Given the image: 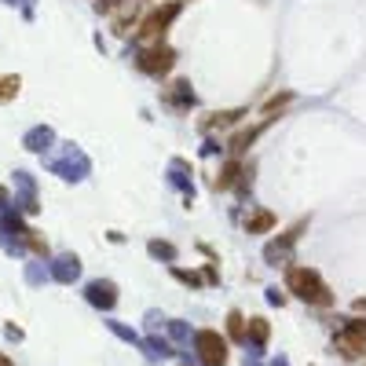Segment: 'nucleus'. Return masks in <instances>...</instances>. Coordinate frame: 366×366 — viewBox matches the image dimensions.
<instances>
[{
	"label": "nucleus",
	"instance_id": "1",
	"mask_svg": "<svg viewBox=\"0 0 366 366\" xmlns=\"http://www.w3.org/2000/svg\"><path fill=\"white\" fill-rule=\"evenodd\" d=\"M286 286H290V293H297L304 304H319V308H330V304H333L330 286L323 282L319 272H311V267H290Z\"/></svg>",
	"mask_w": 366,
	"mask_h": 366
},
{
	"label": "nucleus",
	"instance_id": "2",
	"mask_svg": "<svg viewBox=\"0 0 366 366\" xmlns=\"http://www.w3.org/2000/svg\"><path fill=\"white\" fill-rule=\"evenodd\" d=\"M333 344H337V352L356 359L366 352V323L363 319H341L337 333H333Z\"/></svg>",
	"mask_w": 366,
	"mask_h": 366
},
{
	"label": "nucleus",
	"instance_id": "3",
	"mask_svg": "<svg viewBox=\"0 0 366 366\" xmlns=\"http://www.w3.org/2000/svg\"><path fill=\"white\" fill-rule=\"evenodd\" d=\"M195 352L202 366H227V341L216 330H198L195 333Z\"/></svg>",
	"mask_w": 366,
	"mask_h": 366
},
{
	"label": "nucleus",
	"instance_id": "4",
	"mask_svg": "<svg viewBox=\"0 0 366 366\" xmlns=\"http://www.w3.org/2000/svg\"><path fill=\"white\" fill-rule=\"evenodd\" d=\"M180 15V4L176 0H169V4H162V8H154L147 19L139 22V41H162V34L169 29V22Z\"/></svg>",
	"mask_w": 366,
	"mask_h": 366
},
{
	"label": "nucleus",
	"instance_id": "5",
	"mask_svg": "<svg viewBox=\"0 0 366 366\" xmlns=\"http://www.w3.org/2000/svg\"><path fill=\"white\" fill-rule=\"evenodd\" d=\"M172 62H176V55H172V48H165V44H154V48H147V52H139L136 66H139L143 73H150V77H162V73H169V70H172Z\"/></svg>",
	"mask_w": 366,
	"mask_h": 366
},
{
	"label": "nucleus",
	"instance_id": "6",
	"mask_svg": "<svg viewBox=\"0 0 366 366\" xmlns=\"http://www.w3.org/2000/svg\"><path fill=\"white\" fill-rule=\"evenodd\" d=\"M48 169H52L55 176H62V180H85V172H88V157H85L81 150L66 147V154H62L59 162H48Z\"/></svg>",
	"mask_w": 366,
	"mask_h": 366
},
{
	"label": "nucleus",
	"instance_id": "7",
	"mask_svg": "<svg viewBox=\"0 0 366 366\" xmlns=\"http://www.w3.org/2000/svg\"><path fill=\"white\" fill-rule=\"evenodd\" d=\"M85 297H88V304H95V308L110 311V308L118 304V286L110 282V279H95V282H88V286H85Z\"/></svg>",
	"mask_w": 366,
	"mask_h": 366
},
{
	"label": "nucleus",
	"instance_id": "8",
	"mask_svg": "<svg viewBox=\"0 0 366 366\" xmlns=\"http://www.w3.org/2000/svg\"><path fill=\"white\" fill-rule=\"evenodd\" d=\"M300 231H304V224L290 227V231L279 238V242H272V246L264 249V257L272 260V264H286V260H290V249H293V242H297V234H300Z\"/></svg>",
	"mask_w": 366,
	"mask_h": 366
},
{
	"label": "nucleus",
	"instance_id": "9",
	"mask_svg": "<svg viewBox=\"0 0 366 366\" xmlns=\"http://www.w3.org/2000/svg\"><path fill=\"white\" fill-rule=\"evenodd\" d=\"M15 190H19V205H22V213H37L41 205H37V187H34V176L29 172H15Z\"/></svg>",
	"mask_w": 366,
	"mask_h": 366
},
{
	"label": "nucleus",
	"instance_id": "10",
	"mask_svg": "<svg viewBox=\"0 0 366 366\" xmlns=\"http://www.w3.org/2000/svg\"><path fill=\"white\" fill-rule=\"evenodd\" d=\"M77 275H81V260H77L73 253H62V257H55V264H52V279L55 282L70 286Z\"/></svg>",
	"mask_w": 366,
	"mask_h": 366
},
{
	"label": "nucleus",
	"instance_id": "11",
	"mask_svg": "<svg viewBox=\"0 0 366 366\" xmlns=\"http://www.w3.org/2000/svg\"><path fill=\"white\" fill-rule=\"evenodd\" d=\"M52 143H55V132L48 129V125H37V129H29V132H26L22 147H26V150H34V154H44L48 147H52Z\"/></svg>",
	"mask_w": 366,
	"mask_h": 366
},
{
	"label": "nucleus",
	"instance_id": "12",
	"mask_svg": "<svg viewBox=\"0 0 366 366\" xmlns=\"http://www.w3.org/2000/svg\"><path fill=\"white\" fill-rule=\"evenodd\" d=\"M267 333H272L267 319H249V326H246V344L253 348V356H260V348L267 344Z\"/></svg>",
	"mask_w": 366,
	"mask_h": 366
},
{
	"label": "nucleus",
	"instance_id": "13",
	"mask_svg": "<svg viewBox=\"0 0 366 366\" xmlns=\"http://www.w3.org/2000/svg\"><path fill=\"white\" fill-rule=\"evenodd\" d=\"M165 103H172V106H190V103H195V92H190L187 81H176V85L165 92Z\"/></svg>",
	"mask_w": 366,
	"mask_h": 366
},
{
	"label": "nucleus",
	"instance_id": "14",
	"mask_svg": "<svg viewBox=\"0 0 366 366\" xmlns=\"http://www.w3.org/2000/svg\"><path fill=\"white\" fill-rule=\"evenodd\" d=\"M19 88H22L19 73H0V103H11L19 95Z\"/></svg>",
	"mask_w": 366,
	"mask_h": 366
},
{
	"label": "nucleus",
	"instance_id": "15",
	"mask_svg": "<svg viewBox=\"0 0 366 366\" xmlns=\"http://www.w3.org/2000/svg\"><path fill=\"white\" fill-rule=\"evenodd\" d=\"M272 227H275V216L272 213H253L246 220V231L249 234H260V231H272Z\"/></svg>",
	"mask_w": 366,
	"mask_h": 366
},
{
	"label": "nucleus",
	"instance_id": "16",
	"mask_svg": "<svg viewBox=\"0 0 366 366\" xmlns=\"http://www.w3.org/2000/svg\"><path fill=\"white\" fill-rule=\"evenodd\" d=\"M143 348L154 356V359H165V356H176V348H172L165 337H150V341H143Z\"/></svg>",
	"mask_w": 366,
	"mask_h": 366
},
{
	"label": "nucleus",
	"instance_id": "17",
	"mask_svg": "<svg viewBox=\"0 0 366 366\" xmlns=\"http://www.w3.org/2000/svg\"><path fill=\"white\" fill-rule=\"evenodd\" d=\"M227 333H231V341L246 344V319H242V311H231L227 315Z\"/></svg>",
	"mask_w": 366,
	"mask_h": 366
},
{
	"label": "nucleus",
	"instance_id": "18",
	"mask_svg": "<svg viewBox=\"0 0 366 366\" xmlns=\"http://www.w3.org/2000/svg\"><path fill=\"white\" fill-rule=\"evenodd\" d=\"M22 246H29L37 257H48V242L41 238V231H29V227H26V231H22Z\"/></svg>",
	"mask_w": 366,
	"mask_h": 366
},
{
	"label": "nucleus",
	"instance_id": "19",
	"mask_svg": "<svg viewBox=\"0 0 366 366\" xmlns=\"http://www.w3.org/2000/svg\"><path fill=\"white\" fill-rule=\"evenodd\" d=\"M260 129H264V125H257V129H246V132H238V136L231 139V150H234V154H242V150L249 147V143L260 136Z\"/></svg>",
	"mask_w": 366,
	"mask_h": 366
},
{
	"label": "nucleus",
	"instance_id": "20",
	"mask_svg": "<svg viewBox=\"0 0 366 366\" xmlns=\"http://www.w3.org/2000/svg\"><path fill=\"white\" fill-rule=\"evenodd\" d=\"M110 330H114V333H118L121 341H129V344H139V348H143V341H139V333H136V330L121 326V323H110Z\"/></svg>",
	"mask_w": 366,
	"mask_h": 366
},
{
	"label": "nucleus",
	"instance_id": "21",
	"mask_svg": "<svg viewBox=\"0 0 366 366\" xmlns=\"http://www.w3.org/2000/svg\"><path fill=\"white\" fill-rule=\"evenodd\" d=\"M150 257H162V260H176V249L169 242H150Z\"/></svg>",
	"mask_w": 366,
	"mask_h": 366
},
{
	"label": "nucleus",
	"instance_id": "22",
	"mask_svg": "<svg viewBox=\"0 0 366 366\" xmlns=\"http://www.w3.org/2000/svg\"><path fill=\"white\" fill-rule=\"evenodd\" d=\"M165 330L172 333V337H176V341H183V337H190V330L183 326V323H165Z\"/></svg>",
	"mask_w": 366,
	"mask_h": 366
},
{
	"label": "nucleus",
	"instance_id": "23",
	"mask_svg": "<svg viewBox=\"0 0 366 366\" xmlns=\"http://www.w3.org/2000/svg\"><path fill=\"white\" fill-rule=\"evenodd\" d=\"M172 275H176L180 282H187V286H198V275H195V272H183V267H172Z\"/></svg>",
	"mask_w": 366,
	"mask_h": 366
},
{
	"label": "nucleus",
	"instance_id": "24",
	"mask_svg": "<svg viewBox=\"0 0 366 366\" xmlns=\"http://www.w3.org/2000/svg\"><path fill=\"white\" fill-rule=\"evenodd\" d=\"M4 4H19L26 15H34V0H4Z\"/></svg>",
	"mask_w": 366,
	"mask_h": 366
},
{
	"label": "nucleus",
	"instance_id": "25",
	"mask_svg": "<svg viewBox=\"0 0 366 366\" xmlns=\"http://www.w3.org/2000/svg\"><path fill=\"white\" fill-rule=\"evenodd\" d=\"M44 275H48V272H41V267H37V264H34V267H29V272H26V279H29V282H41Z\"/></svg>",
	"mask_w": 366,
	"mask_h": 366
},
{
	"label": "nucleus",
	"instance_id": "26",
	"mask_svg": "<svg viewBox=\"0 0 366 366\" xmlns=\"http://www.w3.org/2000/svg\"><path fill=\"white\" fill-rule=\"evenodd\" d=\"M8 205H11V195H8V190H4V187H0V213H4V209H8Z\"/></svg>",
	"mask_w": 366,
	"mask_h": 366
},
{
	"label": "nucleus",
	"instance_id": "27",
	"mask_svg": "<svg viewBox=\"0 0 366 366\" xmlns=\"http://www.w3.org/2000/svg\"><path fill=\"white\" fill-rule=\"evenodd\" d=\"M267 300H272V304H282V300H286V297H282L279 290H267Z\"/></svg>",
	"mask_w": 366,
	"mask_h": 366
},
{
	"label": "nucleus",
	"instance_id": "28",
	"mask_svg": "<svg viewBox=\"0 0 366 366\" xmlns=\"http://www.w3.org/2000/svg\"><path fill=\"white\" fill-rule=\"evenodd\" d=\"M0 366H15V363H11V359H8L4 352H0Z\"/></svg>",
	"mask_w": 366,
	"mask_h": 366
},
{
	"label": "nucleus",
	"instance_id": "29",
	"mask_svg": "<svg viewBox=\"0 0 366 366\" xmlns=\"http://www.w3.org/2000/svg\"><path fill=\"white\" fill-rule=\"evenodd\" d=\"M356 311H366V297H363V300H356Z\"/></svg>",
	"mask_w": 366,
	"mask_h": 366
},
{
	"label": "nucleus",
	"instance_id": "30",
	"mask_svg": "<svg viewBox=\"0 0 366 366\" xmlns=\"http://www.w3.org/2000/svg\"><path fill=\"white\" fill-rule=\"evenodd\" d=\"M246 366H260V363H257V356H253V359L246 356Z\"/></svg>",
	"mask_w": 366,
	"mask_h": 366
},
{
	"label": "nucleus",
	"instance_id": "31",
	"mask_svg": "<svg viewBox=\"0 0 366 366\" xmlns=\"http://www.w3.org/2000/svg\"><path fill=\"white\" fill-rule=\"evenodd\" d=\"M183 366H190V363H183Z\"/></svg>",
	"mask_w": 366,
	"mask_h": 366
}]
</instances>
